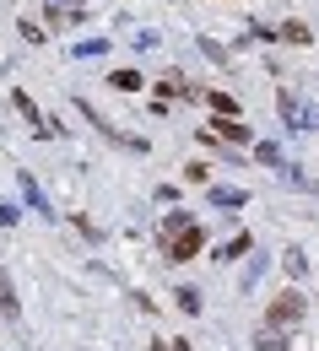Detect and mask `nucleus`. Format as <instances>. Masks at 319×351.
<instances>
[{"label":"nucleus","mask_w":319,"mask_h":351,"mask_svg":"<svg viewBox=\"0 0 319 351\" xmlns=\"http://www.w3.org/2000/svg\"><path fill=\"white\" fill-rule=\"evenodd\" d=\"M22 195H27V206H33L38 217H54V211H49V200H44V189L33 184V173H22Z\"/></svg>","instance_id":"obj_9"},{"label":"nucleus","mask_w":319,"mask_h":351,"mask_svg":"<svg viewBox=\"0 0 319 351\" xmlns=\"http://www.w3.org/2000/svg\"><path fill=\"white\" fill-rule=\"evenodd\" d=\"M255 157H260L265 168H281V146H271V141H260V146H255Z\"/></svg>","instance_id":"obj_16"},{"label":"nucleus","mask_w":319,"mask_h":351,"mask_svg":"<svg viewBox=\"0 0 319 351\" xmlns=\"http://www.w3.org/2000/svg\"><path fill=\"white\" fill-rule=\"evenodd\" d=\"M217 135L233 141V146H244V141H249V125H244L238 114H217Z\"/></svg>","instance_id":"obj_5"},{"label":"nucleus","mask_w":319,"mask_h":351,"mask_svg":"<svg viewBox=\"0 0 319 351\" xmlns=\"http://www.w3.org/2000/svg\"><path fill=\"white\" fill-rule=\"evenodd\" d=\"M200 146H206V152H217V157H228V162H244V152H233V146H222V141H211L206 130H200Z\"/></svg>","instance_id":"obj_15"},{"label":"nucleus","mask_w":319,"mask_h":351,"mask_svg":"<svg viewBox=\"0 0 319 351\" xmlns=\"http://www.w3.org/2000/svg\"><path fill=\"white\" fill-rule=\"evenodd\" d=\"M276 38H281V44H314V33H309V27H303V22H281V33H276Z\"/></svg>","instance_id":"obj_10"},{"label":"nucleus","mask_w":319,"mask_h":351,"mask_svg":"<svg viewBox=\"0 0 319 351\" xmlns=\"http://www.w3.org/2000/svg\"><path fill=\"white\" fill-rule=\"evenodd\" d=\"M16 108H22V114H27V119H33V125H44V114H38V108H33V97H27V92H16Z\"/></svg>","instance_id":"obj_18"},{"label":"nucleus","mask_w":319,"mask_h":351,"mask_svg":"<svg viewBox=\"0 0 319 351\" xmlns=\"http://www.w3.org/2000/svg\"><path fill=\"white\" fill-rule=\"evenodd\" d=\"M206 200H211V206H222V211H233V206H249V189H233V184H211V189H206Z\"/></svg>","instance_id":"obj_4"},{"label":"nucleus","mask_w":319,"mask_h":351,"mask_svg":"<svg viewBox=\"0 0 319 351\" xmlns=\"http://www.w3.org/2000/svg\"><path fill=\"white\" fill-rule=\"evenodd\" d=\"M189 211H168V217H163V243H168V238H174V232H179V227H189Z\"/></svg>","instance_id":"obj_14"},{"label":"nucleus","mask_w":319,"mask_h":351,"mask_svg":"<svg viewBox=\"0 0 319 351\" xmlns=\"http://www.w3.org/2000/svg\"><path fill=\"white\" fill-rule=\"evenodd\" d=\"M174 298H179V308H184V313H200V292H195V287H179Z\"/></svg>","instance_id":"obj_17"},{"label":"nucleus","mask_w":319,"mask_h":351,"mask_svg":"<svg viewBox=\"0 0 319 351\" xmlns=\"http://www.w3.org/2000/svg\"><path fill=\"white\" fill-rule=\"evenodd\" d=\"M168 351H195V341H174V346H168Z\"/></svg>","instance_id":"obj_22"},{"label":"nucleus","mask_w":319,"mask_h":351,"mask_svg":"<svg viewBox=\"0 0 319 351\" xmlns=\"http://www.w3.org/2000/svg\"><path fill=\"white\" fill-rule=\"evenodd\" d=\"M200 249H206V227H200V221H189V227H179V232H174V238L163 243V254H168V260H174V265L195 260Z\"/></svg>","instance_id":"obj_1"},{"label":"nucleus","mask_w":319,"mask_h":351,"mask_svg":"<svg viewBox=\"0 0 319 351\" xmlns=\"http://www.w3.org/2000/svg\"><path fill=\"white\" fill-rule=\"evenodd\" d=\"M276 108H281L287 130H319V108L314 103H303V97H292V92H276Z\"/></svg>","instance_id":"obj_2"},{"label":"nucleus","mask_w":319,"mask_h":351,"mask_svg":"<svg viewBox=\"0 0 319 351\" xmlns=\"http://www.w3.org/2000/svg\"><path fill=\"white\" fill-rule=\"evenodd\" d=\"M244 254H255V238H249V232H238V238H228V243L217 249V260H244Z\"/></svg>","instance_id":"obj_6"},{"label":"nucleus","mask_w":319,"mask_h":351,"mask_svg":"<svg viewBox=\"0 0 319 351\" xmlns=\"http://www.w3.org/2000/svg\"><path fill=\"white\" fill-rule=\"evenodd\" d=\"M206 173H211L206 162H189V168H184V184H206Z\"/></svg>","instance_id":"obj_20"},{"label":"nucleus","mask_w":319,"mask_h":351,"mask_svg":"<svg viewBox=\"0 0 319 351\" xmlns=\"http://www.w3.org/2000/svg\"><path fill=\"white\" fill-rule=\"evenodd\" d=\"M0 313L5 319H16V287H11V276L0 270Z\"/></svg>","instance_id":"obj_12"},{"label":"nucleus","mask_w":319,"mask_h":351,"mask_svg":"<svg viewBox=\"0 0 319 351\" xmlns=\"http://www.w3.org/2000/svg\"><path fill=\"white\" fill-rule=\"evenodd\" d=\"M281 270H287V276L298 281V276L309 270V254H303V249H287V254H281Z\"/></svg>","instance_id":"obj_13"},{"label":"nucleus","mask_w":319,"mask_h":351,"mask_svg":"<svg viewBox=\"0 0 319 351\" xmlns=\"http://www.w3.org/2000/svg\"><path fill=\"white\" fill-rule=\"evenodd\" d=\"M108 87H114V92H141V87H146V76L125 65V71H114V76H108Z\"/></svg>","instance_id":"obj_7"},{"label":"nucleus","mask_w":319,"mask_h":351,"mask_svg":"<svg viewBox=\"0 0 319 351\" xmlns=\"http://www.w3.org/2000/svg\"><path fill=\"white\" fill-rule=\"evenodd\" d=\"M103 49H108V38H87V44H76V54L87 60V54H103Z\"/></svg>","instance_id":"obj_21"},{"label":"nucleus","mask_w":319,"mask_h":351,"mask_svg":"<svg viewBox=\"0 0 319 351\" xmlns=\"http://www.w3.org/2000/svg\"><path fill=\"white\" fill-rule=\"evenodd\" d=\"M260 276H265V260H249V270H244V292H249V287H255Z\"/></svg>","instance_id":"obj_19"},{"label":"nucleus","mask_w":319,"mask_h":351,"mask_svg":"<svg viewBox=\"0 0 319 351\" xmlns=\"http://www.w3.org/2000/svg\"><path fill=\"white\" fill-rule=\"evenodd\" d=\"M255 351H292V346H287V335H281L276 324H265V330L255 335Z\"/></svg>","instance_id":"obj_8"},{"label":"nucleus","mask_w":319,"mask_h":351,"mask_svg":"<svg viewBox=\"0 0 319 351\" xmlns=\"http://www.w3.org/2000/svg\"><path fill=\"white\" fill-rule=\"evenodd\" d=\"M200 97H206L211 114H238V97H228V92H200Z\"/></svg>","instance_id":"obj_11"},{"label":"nucleus","mask_w":319,"mask_h":351,"mask_svg":"<svg viewBox=\"0 0 319 351\" xmlns=\"http://www.w3.org/2000/svg\"><path fill=\"white\" fill-rule=\"evenodd\" d=\"M298 319H303V292H298V287H287L281 298H271V308H265V324L287 330V324H298Z\"/></svg>","instance_id":"obj_3"}]
</instances>
